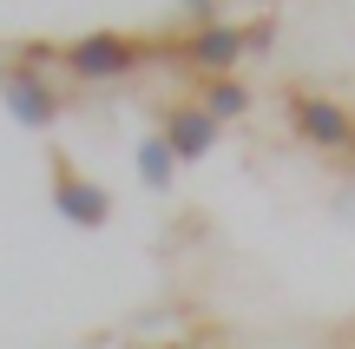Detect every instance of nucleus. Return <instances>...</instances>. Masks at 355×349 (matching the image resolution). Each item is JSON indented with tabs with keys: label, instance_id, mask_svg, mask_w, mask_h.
<instances>
[{
	"label": "nucleus",
	"instance_id": "nucleus-10",
	"mask_svg": "<svg viewBox=\"0 0 355 349\" xmlns=\"http://www.w3.org/2000/svg\"><path fill=\"white\" fill-rule=\"evenodd\" d=\"M204 20H217L211 0H184V7H178V26H204Z\"/></svg>",
	"mask_w": 355,
	"mask_h": 349
},
{
	"label": "nucleus",
	"instance_id": "nucleus-3",
	"mask_svg": "<svg viewBox=\"0 0 355 349\" xmlns=\"http://www.w3.org/2000/svg\"><path fill=\"white\" fill-rule=\"evenodd\" d=\"M290 132L296 145L309 152H355V112L336 92H316V86H290Z\"/></svg>",
	"mask_w": 355,
	"mask_h": 349
},
{
	"label": "nucleus",
	"instance_id": "nucleus-11",
	"mask_svg": "<svg viewBox=\"0 0 355 349\" xmlns=\"http://www.w3.org/2000/svg\"><path fill=\"white\" fill-rule=\"evenodd\" d=\"M349 343H355V323H349Z\"/></svg>",
	"mask_w": 355,
	"mask_h": 349
},
{
	"label": "nucleus",
	"instance_id": "nucleus-9",
	"mask_svg": "<svg viewBox=\"0 0 355 349\" xmlns=\"http://www.w3.org/2000/svg\"><path fill=\"white\" fill-rule=\"evenodd\" d=\"M277 40V20H243V53H263Z\"/></svg>",
	"mask_w": 355,
	"mask_h": 349
},
{
	"label": "nucleus",
	"instance_id": "nucleus-5",
	"mask_svg": "<svg viewBox=\"0 0 355 349\" xmlns=\"http://www.w3.org/2000/svg\"><path fill=\"white\" fill-rule=\"evenodd\" d=\"M46 178H53V211H60L73 231H105V224H112V191L92 185L66 152H46Z\"/></svg>",
	"mask_w": 355,
	"mask_h": 349
},
{
	"label": "nucleus",
	"instance_id": "nucleus-7",
	"mask_svg": "<svg viewBox=\"0 0 355 349\" xmlns=\"http://www.w3.org/2000/svg\"><path fill=\"white\" fill-rule=\"evenodd\" d=\"M198 105L217 119V126H230V119L250 112V79L230 73V79H198Z\"/></svg>",
	"mask_w": 355,
	"mask_h": 349
},
{
	"label": "nucleus",
	"instance_id": "nucleus-8",
	"mask_svg": "<svg viewBox=\"0 0 355 349\" xmlns=\"http://www.w3.org/2000/svg\"><path fill=\"white\" fill-rule=\"evenodd\" d=\"M139 178L152 185V191H171V185H178V158H171V145L158 139V132L139 139Z\"/></svg>",
	"mask_w": 355,
	"mask_h": 349
},
{
	"label": "nucleus",
	"instance_id": "nucleus-1",
	"mask_svg": "<svg viewBox=\"0 0 355 349\" xmlns=\"http://www.w3.org/2000/svg\"><path fill=\"white\" fill-rule=\"evenodd\" d=\"M152 53H158L152 40L125 33V26H92V33H79V40H66V46H60V79L105 92V86H125V79H139Z\"/></svg>",
	"mask_w": 355,
	"mask_h": 349
},
{
	"label": "nucleus",
	"instance_id": "nucleus-2",
	"mask_svg": "<svg viewBox=\"0 0 355 349\" xmlns=\"http://www.w3.org/2000/svg\"><path fill=\"white\" fill-rule=\"evenodd\" d=\"M0 105L20 119V132H53L66 119V86L33 60H0Z\"/></svg>",
	"mask_w": 355,
	"mask_h": 349
},
{
	"label": "nucleus",
	"instance_id": "nucleus-6",
	"mask_svg": "<svg viewBox=\"0 0 355 349\" xmlns=\"http://www.w3.org/2000/svg\"><path fill=\"white\" fill-rule=\"evenodd\" d=\"M217 119L204 112L198 99H171L165 112H158V139L171 145V158L178 165H198V158H211V145H217Z\"/></svg>",
	"mask_w": 355,
	"mask_h": 349
},
{
	"label": "nucleus",
	"instance_id": "nucleus-4",
	"mask_svg": "<svg viewBox=\"0 0 355 349\" xmlns=\"http://www.w3.org/2000/svg\"><path fill=\"white\" fill-rule=\"evenodd\" d=\"M171 53L198 79H230L250 60V53H243V20H230V13H217V20H204V26H184V33L171 40Z\"/></svg>",
	"mask_w": 355,
	"mask_h": 349
}]
</instances>
